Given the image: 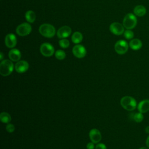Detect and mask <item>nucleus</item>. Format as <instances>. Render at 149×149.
Masks as SVG:
<instances>
[{
    "label": "nucleus",
    "mask_w": 149,
    "mask_h": 149,
    "mask_svg": "<svg viewBox=\"0 0 149 149\" xmlns=\"http://www.w3.org/2000/svg\"><path fill=\"white\" fill-rule=\"evenodd\" d=\"M95 149H107V147L103 143H99L95 146Z\"/></svg>",
    "instance_id": "a878e982"
},
{
    "label": "nucleus",
    "mask_w": 149,
    "mask_h": 149,
    "mask_svg": "<svg viewBox=\"0 0 149 149\" xmlns=\"http://www.w3.org/2000/svg\"><path fill=\"white\" fill-rule=\"evenodd\" d=\"M0 55H1V56H0V59L2 61V59H3V54H2V52H1Z\"/></svg>",
    "instance_id": "c756f323"
},
{
    "label": "nucleus",
    "mask_w": 149,
    "mask_h": 149,
    "mask_svg": "<svg viewBox=\"0 0 149 149\" xmlns=\"http://www.w3.org/2000/svg\"><path fill=\"white\" fill-rule=\"evenodd\" d=\"M139 149H149V148H148L147 147H140Z\"/></svg>",
    "instance_id": "7c9ffc66"
},
{
    "label": "nucleus",
    "mask_w": 149,
    "mask_h": 149,
    "mask_svg": "<svg viewBox=\"0 0 149 149\" xmlns=\"http://www.w3.org/2000/svg\"><path fill=\"white\" fill-rule=\"evenodd\" d=\"M39 32L45 37L52 38L55 34V29L50 24L44 23L40 26Z\"/></svg>",
    "instance_id": "f03ea898"
},
{
    "label": "nucleus",
    "mask_w": 149,
    "mask_h": 149,
    "mask_svg": "<svg viewBox=\"0 0 149 149\" xmlns=\"http://www.w3.org/2000/svg\"><path fill=\"white\" fill-rule=\"evenodd\" d=\"M25 17L29 23H32L35 21L36 16L33 10H28L25 14Z\"/></svg>",
    "instance_id": "aec40b11"
},
{
    "label": "nucleus",
    "mask_w": 149,
    "mask_h": 149,
    "mask_svg": "<svg viewBox=\"0 0 149 149\" xmlns=\"http://www.w3.org/2000/svg\"><path fill=\"white\" fill-rule=\"evenodd\" d=\"M0 120L2 123H9L11 121V116L8 113L3 112L0 114Z\"/></svg>",
    "instance_id": "412c9836"
},
{
    "label": "nucleus",
    "mask_w": 149,
    "mask_h": 149,
    "mask_svg": "<svg viewBox=\"0 0 149 149\" xmlns=\"http://www.w3.org/2000/svg\"><path fill=\"white\" fill-rule=\"evenodd\" d=\"M40 49L41 54L46 57L51 56L55 52L54 47L51 44L48 42H44L42 44Z\"/></svg>",
    "instance_id": "0eeeda50"
},
{
    "label": "nucleus",
    "mask_w": 149,
    "mask_h": 149,
    "mask_svg": "<svg viewBox=\"0 0 149 149\" xmlns=\"http://www.w3.org/2000/svg\"><path fill=\"white\" fill-rule=\"evenodd\" d=\"M13 70V64L12 61L5 59L0 63V74L3 76H7L11 74Z\"/></svg>",
    "instance_id": "7ed1b4c3"
},
{
    "label": "nucleus",
    "mask_w": 149,
    "mask_h": 149,
    "mask_svg": "<svg viewBox=\"0 0 149 149\" xmlns=\"http://www.w3.org/2000/svg\"><path fill=\"white\" fill-rule=\"evenodd\" d=\"M121 106L126 110L129 111H133L137 107V102L136 100L131 96H125L120 100Z\"/></svg>",
    "instance_id": "f257e3e1"
},
{
    "label": "nucleus",
    "mask_w": 149,
    "mask_h": 149,
    "mask_svg": "<svg viewBox=\"0 0 149 149\" xmlns=\"http://www.w3.org/2000/svg\"><path fill=\"white\" fill-rule=\"evenodd\" d=\"M129 48V45L125 40H120L118 41L114 46L115 51L120 55L125 54L127 52Z\"/></svg>",
    "instance_id": "39448f33"
},
{
    "label": "nucleus",
    "mask_w": 149,
    "mask_h": 149,
    "mask_svg": "<svg viewBox=\"0 0 149 149\" xmlns=\"http://www.w3.org/2000/svg\"><path fill=\"white\" fill-rule=\"evenodd\" d=\"M83 40V35L80 32L76 31L72 36V41L74 44H79Z\"/></svg>",
    "instance_id": "6ab92c4d"
},
{
    "label": "nucleus",
    "mask_w": 149,
    "mask_h": 149,
    "mask_svg": "<svg viewBox=\"0 0 149 149\" xmlns=\"http://www.w3.org/2000/svg\"><path fill=\"white\" fill-rule=\"evenodd\" d=\"M6 129L8 132L12 133L15 130V126L13 124L8 123L6 126Z\"/></svg>",
    "instance_id": "393cba45"
},
{
    "label": "nucleus",
    "mask_w": 149,
    "mask_h": 149,
    "mask_svg": "<svg viewBox=\"0 0 149 149\" xmlns=\"http://www.w3.org/2000/svg\"><path fill=\"white\" fill-rule=\"evenodd\" d=\"M71 33V28L68 26H64L58 30L56 34L58 38L62 39L69 37Z\"/></svg>",
    "instance_id": "9d476101"
},
{
    "label": "nucleus",
    "mask_w": 149,
    "mask_h": 149,
    "mask_svg": "<svg viewBox=\"0 0 149 149\" xmlns=\"http://www.w3.org/2000/svg\"><path fill=\"white\" fill-rule=\"evenodd\" d=\"M89 137L91 142L98 143L101 140L102 136L100 132L97 129H93L90 131Z\"/></svg>",
    "instance_id": "ddd939ff"
},
{
    "label": "nucleus",
    "mask_w": 149,
    "mask_h": 149,
    "mask_svg": "<svg viewBox=\"0 0 149 149\" xmlns=\"http://www.w3.org/2000/svg\"><path fill=\"white\" fill-rule=\"evenodd\" d=\"M72 52L74 56L77 58H83L86 55V49L82 45L77 44L73 47Z\"/></svg>",
    "instance_id": "1a4fd4ad"
},
{
    "label": "nucleus",
    "mask_w": 149,
    "mask_h": 149,
    "mask_svg": "<svg viewBox=\"0 0 149 149\" xmlns=\"http://www.w3.org/2000/svg\"><path fill=\"white\" fill-rule=\"evenodd\" d=\"M146 144L147 147L148 148H149V135L147 137V139H146Z\"/></svg>",
    "instance_id": "cd10ccee"
},
{
    "label": "nucleus",
    "mask_w": 149,
    "mask_h": 149,
    "mask_svg": "<svg viewBox=\"0 0 149 149\" xmlns=\"http://www.w3.org/2000/svg\"><path fill=\"white\" fill-rule=\"evenodd\" d=\"M129 45L133 50H139L142 47L143 44L140 40L138 38H134L129 42Z\"/></svg>",
    "instance_id": "dca6fc26"
},
{
    "label": "nucleus",
    "mask_w": 149,
    "mask_h": 149,
    "mask_svg": "<svg viewBox=\"0 0 149 149\" xmlns=\"http://www.w3.org/2000/svg\"><path fill=\"white\" fill-rule=\"evenodd\" d=\"M137 109L142 113L149 111V100L145 99L141 101L137 105Z\"/></svg>",
    "instance_id": "4468645a"
},
{
    "label": "nucleus",
    "mask_w": 149,
    "mask_h": 149,
    "mask_svg": "<svg viewBox=\"0 0 149 149\" xmlns=\"http://www.w3.org/2000/svg\"><path fill=\"white\" fill-rule=\"evenodd\" d=\"M59 44L62 48H67L69 46L70 42L66 38H62L59 40Z\"/></svg>",
    "instance_id": "5701e85b"
},
{
    "label": "nucleus",
    "mask_w": 149,
    "mask_h": 149,
    "mask_svg": "<svg viewBox=\"0 0 149 149\" xmlns=\"http://www.w3.org/2000/svg\"><path fill=\"white\" fill-rule=\"evenodd\" d=\"M8 56L11 61L18 62L21 58V53L19 49L13 48L9 52Z\"/></svg>",
    "instance_id": "2eb2a0df"
},
{
    "label": "nucleus",
    "mask_w": 149,
    "mask_h": 149,
    "mask_svg": "<svg viewBox=\"0 0 149 149\" xmlns=\"http://www.w3.org/2000/svg\"><path fill=\"white\" fill-rule=\"evenodd\" d=\"M137 18L136 16L131 13H127L123 20V25L125 28L128 30L134 29L137 24Z\"/></svg>",
    "instance_id": "20e7f679"
},
{
    "label": "nucleus",
    "mask_w": 149,
    "mask_h": 149,
    "mask_svg": "<svg viewBox=\"0 0 149 149\" xmlns=\"http://www.w3.org/2000/svg\"><path fill=\"white\" fill-rule=\"evenodd\" d=\"M55 56L56 58L58 60H63L66 57V54L63 50H57L55 53Z\"/></svg>",
    "instance_id": "4be33fe9"
},
{
    "label": "nucleus",
    "mask_w": 149,
    "mask_h": 149,
    "mask_svg": "<svg viewBox=\"0 0 149 149\" xmlns=\"http://www.w3.org/2000/svg\"><path fill=\"white\" fill-rule=\"evenodd\" d=\"M109 30L112 33L115 35L119 36L124 33V26L118 22H113L111 24Z\"/></svg>",
    "instance_id": "6e6552de"
},
{
    "label": "nucleus",
    "mask_w": 149,
    "mask_h": 149,
    "mask_svg": "<svg viewBox=\"0 0 149 149\" xmlns=\"http://www.w3.org/2000/svg\"><path fill=\"white\" fill-rule=\"evenodd\" d=\"M94 143L93 142H90V143H88L87 146H86V147H87V149H94Z\"/></svg>",
    "instance_id": "bb28decb"
},
{
    "label": "nucleus",
    "mask_w": 149,
    "mask_h": 149,
    "mask_svg": "<svg viewBox=\"0 0 149 149\" xmlns=\"http://www.w3.org/2000/svg\"><path fill=\"white\" fill-rule=\"evenodd\" d=\"M130 119H132L133 120H134L137 123H140L142 122L144 119V116L143 113L140 112L130 113Z\"/></svg>",
    "instance_id": "a211bd4d"
},
{
    "label": "nucleus",
    "mask_w": 149,
    "mask_h": 149,
    "mask_svg": "<svg viewBox=\"0 0 149 149\" xmlns=\"http://www.w3.org/2000/svg\"><path fill=\"white\" fill-rule=\"evenodd\" d=\"M145 132H146V133L149 134V126H147V127L145 128Z\"/></svg>",
    "instance_id": "c85d7f7f"
},
{
    "label": "nucleus",
    "mask_w": 149,
    "mask_h": 149,
    "mask_svg": "<svg viewBox=\"0 0 149 149\" xmlns=\"http://www.w3.org/2000/svg\"><path fill=\"white\" fill-rule=\"evenodd\" d=\"M5 43L8 48H14L17 43V39L15 35L12 33L8 34L5 38Z\"/></svg>",
    "instance_id": "9b49d317"
},
{
    "label": "nucleus",
    "mask_w": 149,
    "mask_h": 149,
    "mask_svg": "<svg viewBox=\"0 0 149 149\" xmlns=\"http://www.w3.org/2000/svg\"><path fill=\"white\" fill-rule=\"evenodd\" d=\"M16 31L20 36H26L31 33V26L27 23H23L17 27Z\"/></svg>",
    "instance_id": "423d86ee"
},
{
    "label": "nucleus",
    "mask_w": 149,
    "mask_h": 149,
    "mask_svg": "<svg viewBox=\"0 0 149 149\" xmlns=\"http://www.w3.org/2000/svg\"><path fill=\"white\" fill-rule=\"evenodd\" d=\"M123 35H124V37L127 40L132 39L134 37L133 32L132 31H131L130 30H128V29H127V30L125 31Z\"/></svg>",
    "instance_id": "b1692460"
},
{
    "label": "nucleus",
    "mask_w": 149,
    "mask_h": 149,
    "mask_svg": "<svg viewBox=\"0 0 149 149\" xmlns=\"http://www.w3.org/2000/svg\"><path fill=\"white\" fill-rule=\"evenodd\" d=\"M29 67L28 62L26 61H19L15 64V68L16 71L19 73H23L26 72Z\"/></svg>",
    "instance_id": "f8f14e48"
},
{
    "label": "nucleus",
    "mask_w": 149,
    "mask_h": 149,
    "mask_svg": "<svg viewBox=\"0 0 149 149\" xmlns=\"http://www.w3.org/2000/svg\"><path fill=\"white\" fill-rule=\"evenodd\" d=\"M146 12H147V10H146V8L141 5H137L136 6H135V8H134V10H133V12L135 14V15L139 16V17L144 16L146 13Z\"/></svg>",
    "instance_id": "f3484780"
}]
</instances>
